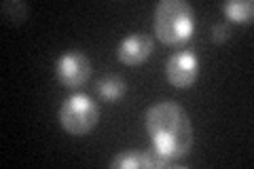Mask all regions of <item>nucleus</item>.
<instances>
[{
    "label": "nucleus",
    "mask_w": 254,
    "mask_h": 169,
    "mask_svg": "<svg viewBox=\"0 0 254 169\" xmlns=\"http://www.w3.org/2000/svg\"><path fill=\"white\" fill-rule=\"evenodd\" d=\"M172 163L170 159L161 157L159 152H150V150H123L110 161L113 169H121V167H168Z\"/></svg>",
    "instance_id": "7"
},
{
    "label": "nucleus",
    "mask_w": 254,
    "mask_h": 169,
    "mask_svg": "<svg viewBox=\"0 0 254 169\" xmlns=\"http://www.w3.org/2000/svg\"><path fill=\"white\" fill-rule=\"evenodd\" d=\"M195 11L185 0H161L155 9V34L165 45H178L190 38Z\"/></svg>",
    "instance_id": "2"
},
{
    "label": "nucleus",
    "mask_w": 254,
    "mask_h": 169,
    "mask_svg": "<svg viewBox=\"0 0 254 169\" xmlns=\"http://www.w3.org/2000/svg\"><path fill=\"white\" fill-rule=\"evenodd\" d=\"M222 11L231 21L244 23V21H252L254 15V2L252 0H227L222 2Z\"/></svg>",
    "instance_id": "9"
},
{
    "label": "nucleus",
    "mask_w": 254,
    "mask_h": 169,
    "mask_svg": "<svg viewBox=\"0 0 254 169\" xmlns=\"http://www.w3.org/2000/svg\"><path fill=\"white\" fill-rule=\"evenodd\" d=\"M144 123L161 157L178 161L189 155L193 146V125L182 106L174 102H157L146 110Z\"/></svg>",
    "instance_id": "1"
},
{
    "label": "nucleus",
    "mask_w": 254,
    "mask_h": 169,
    "mask_svg": "<svg viewBox=\"0 0 254 169\" xmlns=\"http://www.w3.org/2000/svg\"><path fill=\"white\" fill-rule=\"evenodd\" d=\"M30 15V6L23 0H4L2 2V17L9 21H26Z\"/></svg>",
    "instance_id": "10"
},
{
    "label": "nucleus",
    "mask_w": 254,
    "mask_h": 169,
    "mask_svg": "<svg viewBox=\"0 0 254 169\" xmlns=\"http://www.w3.org/2000/svg\"><path fill=\"white\" fill-rule=\"evenodd\" d=\"M60 123L68 133L72 135H83L91 131L100 120V108L89 95L85 93H74L70 95L60 106Z\"/></svg>",
    "instance_id": "3"
},
{
    "label": "nucleus",
    "mask_w": 254,
    "mask_h": 169,
    "mask_svg": "<svg viewBox=\"0 0 254 169\" xmlns=\"http://www.w3.org/2000/svg\"><path fill=\"white\" fill-rule=\"evenodd\" d=\"M150 53H153V38L144 32H133V34L125 36L117 49L119 59L127 66H138V63L146 61Z\"/></svg>",
    "instance_id": "6"
},
{
    "label": "nucleus",
    "mask_w": 254,
    "mask_h": 169,
    "mask_svg": "<svg viewBox=\"0 0 254 169\" xmlns=\"http://www.w3.org/2000/svg\"><path fill=\"white\" fill-rule=\"evenodd\" d=\"M229 36H231V30L227 23H214L210 28V38L214 43H225V40H229Z\"/></svg>",
    "instance_id": "11"
},
{
    "label": "nucleus",
    "mask_w": 254,
    "mask_h": 169,
    "mask_svg": "<svg viewBox=\"0 0 254 169\" xmlns=\"http://www.w3.org/2000/svg\"><path fill=\"white\" fill-rule=\"evenodd\" d=\"M55 74L64 87H81L91 76V61L83 51H66L55 61Z\"/></svg>",
    "instance_id": "4"
},
{
    "label": "nucleus",
    "mask_w": 254,
    "mask_h": 169,
    "mask_svg": "<svg viewBox=\"0 0 254 169\" xmlns=\"http://www.w3.org/2000/svg\"><path fill=\"white\" fill-rule=\"evenodd\" d=\"M165 76H168L170 85L178 87V89L190 87L199 76V57L190 51L170 55L168 63H165Z\"/></svg>",
    "instance_id": "5"
},
{
    "label": "nucleus",
    "mask_w": 254,
    "mask_h": 169,
    "mask_svg": "<svg viewBox=\"0 0 254 169\" xmlns=\"http://www.w3.org/2000/svg\"><path fill=\"white\" fill-rule=\"evenodd\" d=\"M95 89H98L100 98H104V100H108V102H117V100H121L123 95H125L127 83H125L121 76L110 74V76L100 78L98 85H95Z\"/></svg>",
    "instance_id": "8"
}]
</instances>
